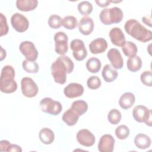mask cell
I'll return each instance as SVG.
<instances>
[{"label": "cell", "instance_id": "obj_1", "mask_svg": "<svg viewBox=\"0 0 152 152\" xmlns=\"http://www.w3.org/2000/svg\"><path fill=\"white\" fill-rule=\"evenodd\" d=\"M74 64L67 56L61 55L51 65V74L55 83L64 84L66 80V74L73 71Z\"/></svg>", "mask_w": 152, "mask_h": 152}, {"label": "cell", "instance_id": "obj_2", "mask_svg": "<svg viewBox=\"0 0 152 152\" xmlns=\"http://www.w3.org/2000/svg\"><path fill=\"white\" fill-rule=\"evenodd\" d=\"M124 28L127 34L141 42H147L152 39L151 31L146 28L135 19L126 21Z\"/></svg>", "mask_w": 152, "mask_h": 152}, {"label": "cell", "instance_id": "obj_3", "mask_svg": "<svg viewBox=\"0 0 152 152\" xmlns=\"http://www.w3.org/2000/svg\"><path fill=\"white\" fill-rule=\"evenodd\" d=\"M15 70L11 65L4 66L1 73L0 90L4 93H12L17 89V84L14 80Z\"/></svg>", "mask_w": 152, "mask_h": 152}, {"label": "cell", "instance_id": "obj_4", "mask_svg": "<svg viewBox=\"0 0 152 152\" xmlns=\"http://www.w3.org/2000/svg\"><path fill=\"white\" fill-rule=\"evenodd\" d=\"M123 12L120 8L115 7L111 8H104L99 15L100 21L104 25H110L120 23L123 18Z\"/></svg>", "mask_w": 152, "mask_h": 152}, {"label": "cell", "instance_id": "obj_5", "mask_svg": "<svg viewBox=\"0 0 152 152\" xmlns=\"http://www.w3.org/2000/svg\"><path fill=\"white\" fill-rule=\"evenodd\" d=\"M40 106L42 111L52 115H58L62 110L61 103L50 97L42 99L40 102Z\"/></svg>", "mask_w": 152, "mask_h": 152}, {"label": "cell", "instance_id": "obj_6", "mask_svg": "<svg viewBox=\"0 0 152 152\" xmlns=\"http://www.w3.org/2000/svg\"><path fill=\"white\" fill-rule=\"evenodd\" d=\"M134 119L138 122H144L147 125L151 126V110L142 105H137L132 110Z\"/></svg>", "mask_w": 152, "mask_h": 152}, {"label": "cell", "instance_id": "obj_7", "mask_svg": "<svg viewBox=\"0 0 152 152\" xmlns=\"http://www.w3.org/2000/svg\"><path fill=\"white\" fill-rule=\"evenodd\" d=\"M21 88L23 94L28 98H31L37 95L39 88L33 80L30 77H24L21 81Z\"/></svg>", "mask_w": 152, "mask_h": 152}, {"label": "cell", "instance_id": "obj_8", "mask_svg": "<svg viewBox=\"0 0 152 152\" xmlns=\"http://www.w3.org/2000/svg\"><path fill=\"white\" fill-rule=\"evenodd\" d=\"M70 48L72 50V55L75 60L81 61L86 58L87 51L83 40L77 39L72 40L70 43Z\"/></svg>", "mask_w": 152, "mask_h": 152}, {"label": "cell", "instance_id": "obj_9", "mask_svg": "<svg viewBox=\"0 0 152 152\" xmlns=\"http://www.w3.org/2000/svg\"><path fill=\"white\" fill-rule=\"evenodd\" d=\"M19 49L26 59L30 61H35L38 57V52L33 43L30 41L22 42Z\"/></svg>", "mask_w": 152, "mask_h": 152}, {"label": "cell", "instance_id": "obj_10", "mask_svg": "<svg viewBox=\"0 0 152 152\" xmlns=\"http://www.w3.org/2000/svg\"><path fill=\"white\" fill-rule=\"evenodd\" d=\"M54 41L55 43V52L60 55H64L68 52V36L62 31H59L55 33L54 36Z\"/></svg>", "mask_w": 152, "mask_h": 152}, {"label": "cell", "instance_id": "obj_11", "mask_svg": "<svg viewBox=\"0 0 152 152\" xmlns=\"http://www.w3.org/2000/svg\"><path fill=\"white\" fill-rule=\"evenodd\" d=\"M11 23L14 30L19 33L26 31L29 26L28 19L23 14L18 12L11 16Z\"/></svg>", "mask_w": 152, "mask_h": 152}, {"label": "cell", "instance_id": "obj_12", "mask_svg": "<svg viewBox=\"0 0 152 152\" xmlns=\"http://www.w3.org/2000/svg\"><path fill=\"white\" fill-rule=\"evenodd\" d=\"M76 138L79 144L84 147H91L93 145L96 141L94 135L87 129L80 130L77 134Z\"/></svg>", "mask_w": 152, "mask_h": 152}, {"label": "cell", "instance_id": "obj_13", "mask_svg": "<svg viewBox=\"0 0 152 152\" xmlns=\"http://www.w3.org/2000/svg\"><path fill=\"white\" fill-rule=\"evenodd\" d=\"M115 139L110 134L103 135L98 144V150L100 152H112L114 149Z\"/></svg>", "mask_w": 152, "mask_h": 152}, {"label": "cell", "instance_id": "obj_14", "mask_svg": "<svg viewBox=\"0 0 152 152\" xmlns=\"http://www.w3.org/2000/svg\"><path fill=\"white\" fill-rule=\"evenodd\" d=\"M84 93L83 86L76 83H71L66 86L64 89L65 96L69 99H73L80 97Z\"/></svg>", "mask_w": 152, "mask_h": 152}, {"label": "cell", "instance_id": "obj_15", "mask_svg": "<svg viewBox=\"0 0 152 152\" xmlns=\"http://www.w3.org/2000/svg\"><path fill=\"white\" fill-rule=\"evenodd\" d=\"M107 57L114 68L120 69L123 67V59L119 50L118 49H110L107 53Z\"/></svg>", "mask_w": 152, "mask_h": 152}, {"label": "cell", "instance_id": "obj_16", "mask_svg": "<svg viewBox=\"0 0 152 152\" xmlns=\"http://www.w3.org/2000/svg\"><path fill=\"white\" fill-rule=\"evenodd\" d=\"M109 37L113 45L122 47L125 43V37L122 30L119 27H113L109 31Z\"/></svg>", "mask_w": 152, "mask_h": 152}, {"label": "cell", "instance_id": "obj_17", "mask_svg": "<svg viewBox=\"0 0 152 152\" xmlns=\"http://www.w3.org/2000/svg\"><path fill=\"white\" fill-rule=\"evenodd\" d=\"M107 41L102 37L95 39L89 44V49L90 52L93 54L102 53L107 49Z\"/></svg>", "mask_w": 152, "mask_h": 152}, {"label": "cell", "instance_id": "obj_18", "mask_svg": "<svg viewBox=\"0 0 152 152\" xmlns=\"http://www.w3.org/2000/svg\"><path fill=\"white\" fill-rule=\"evenodd\" d=\"M78 30L83 35H89L93 31L94 24L93 20L89 17H84L79 21Z\"/></svg>", "mask_w": 152, "mask_h": 152}, {"label": "cell", "instance_id": "obj_19", "mask_svg": "<svg viewBox=\"0 0 152 152\" xmlns=\"http://www.w3.org/2000/svg\"><path fill=\"white\" fill-rule=\"evenodd\" d=\"M135 101L134 94L131 92H126L121 96L119 100V104L121 108L126 110L133 106Z\"/></svg>", "mask_w": 152, "mask_h": 152}, {"label": "cell", "instance_id": "obj_20", "mask_svg": "<svg viewBox=\"0 0 152 152\" xmlns=\"http://www.w3.org/2000/svg\"><path fill=\"white\" fill-rule=\"evenodd\" d=\"M16 7L21 11L27 12L34 10L38 5L37 0H17Z\"/></svg>", "mask_w": 152, "mask_h": 152}, {"label": "cell", "instance_id": "obj_21", "mask_svg": "<svg viewBox=\"0 0 152 152\" xmlns=\"http://www.w3.org/2000/svg\"><path fill=\"white\" fill-rule=\"evenodd\" d=\"M80 116L78 113L70 107L64 113L62 119L68 126H74L78 122Z\"/></svg>", "mask_w": 152, "mask_h": 152}, {"label": "cell", "instance_id": "obj_22", "mask_svg": "<svg viewBox=\"0 0 152 152\" xmlns=\"http://www.w3.org/2000/svg\"><path fill=\"white\" fill-rule=\"evenodd\" d=\"M102 75L106 82L111 83L117 78L118 73V71L113 69L109 64H106L103 68Z\"/></svg>", "mask_w": 152, "mask_h": 152}, {"label": "cell", "instance_id": "obj_23", "mask_svg": "<svg viewBox=\"0 0 152 152\" xmlns=\"http://www.w3.org/2000/svg\"><path fill=\"white\" fill-rule=\"evenodd\" d=\"M151 139L146 134H138L134 138V144L140 149H146L151 145Z\"/></svg>", "mask_w": 152, "mask_h": 152}, {"label": "cell", "instance_id": "obj_24", "mask_svg": "<svg viewBox=\"0 0 152 152\" xmlns=\"http://www.w3.org/2000/svg\"><path fill=\"white\" fill-rule=\"evenodd\" d=\"M40 141L46 145L50 144L55 139V134L52 130L48 128H42L39 134Z\"/></svg>", "mask_w": 152, "mask_h": 152}, {"label": "cell", "instance_id": "obj_25", "mask_svg": "<svg viewBox=\"0 0 152 152\" xmlns=\"http://www.w3.org/2000/svg\"><path fill=\"white\" fill-rule=\"evenodd\" d=\"M126 66L128 70L131 72H137L139 71L142 66V60L139 56L134 55L131 56L126 61Z\"/></svg>", "mask_w": 152, "mask_h": 152}, {"label": "cell", "instance_id": "obj_26", "mask_svg": "<svg viewBox=\"0 0 152 152\" xmlns=\"http://www.w3.org/2000/svg\"><path fill=\"white\" fill-rule=\"evenodd\" d=\"M102 66L100 61L97 58H90L86 62V68L91 73L98 72Z\"/></svg>", "mask_w": 152, "mask_h": 152}, {"label": "cell", "instance_id": "obj_27", "mask_svg": "<svg viewBox=\"0 0 152 152\" xmlns=\"http://www.w3.org/2000/svg\"><path fill=\"white\" fill-rule=\"evenodd\" d=\"M71 108L80 116H81L87 111L88 104L86 102L82 100H78L73 102Z\"/></svg>", "mask_w": 152, "mask_h": 152}, {"label": "cell", "instance_id": "obj_28", "mask_svg": "<svg viewBox=\"0 0 152 152\" xmlns=\"http://www.w3.org/2000/svg\"><path fill=\"white\" fill-rule=\"evenodd\" d=\"M121 48L124 55L128 57L136 55L138 51L136 45L131 41L125 42Z\"/></svg>", "mask_w": 152, "mask_h": 152}, {"label": "cell", "instance_id": "obj_29", "mask_svg": "<svg viewBox=\"0 0 152 152\" xmlns=\"http://www.w3.org/2000/svg\"><path fill=\"white\" fill-rule=\"evenodd\" d=\"M22 66L23 69L28 73L35 74L39 70V65L34 61H30L25 59L23 61Z\"/></svg>", "mask_w": 152, "mask_h": 152}, {"label": "cell", "instance_id": "obj_30", "mask_svg": "<svg viewBox=\"0 0 152 152\" xmlns=\"http://www.w3.org/2000/svg\"><path fill=\"white\" fill-rule=\"evenodd\" d=\"M62 26L68 30H73L77 26V20L72 15H68L62 18Z\"/></svg>", "mask_w": 152, "mask_h": 152}, {"label": "cell", "instance_id": "obj_31", "mask_svg": "<svg viewBox=\"0 0 152 152\" xmlns=\"http://www.w3.org/2000/svg\"><path fill=\"white\" fill-rule=\"evenodd\" d=\"M77 8L81 15L86 17L92 12L93 5L88 1H82L78 4Z\"/></svg>", "mask_w": 152, "mask_h": 152}, {"label": "cell", "instance_id": "obj_32", "mask_svg": "<svg viewBox=\"0 0 152 152\" xmlns=\"http://www.w3.org/2000/svg\"><path fill=\"white\" fill-rule=\"evenodd\" d=\"M121 113L116 109L110 110L107 115L108 121L112 125H117L121 120Z\"/></svg>", "mask_w": 152, "mask_h": 152}, {"label": "cell", "instance_id": "obj_33", "mask_svg": "<svg viewBox=\"0 0 152 152\" xmlns=\"http://www.w3.org/2000/svg\"><path fill=\"white\" fill-rule=\"evenodd\" d=\"M129 129L125 125L118 126L115 129V135L119 140H125L129 135Z\"/></svg>", "mask_w": 152, "mask_h": 152}, {"label": "cell", "instance_id": "obj_34", "mask_svg": "<svg viewBox=\"0 0 152 152\" xmlns=\"http://www.w3.org/2000/svg\"><path fill=\"white\" fill-rule=\"evenodd\" d=\"M61 23L62 18L58 15H51L48 19V24L49 27L53 29H57L60 28L62 26Z\"/></svg>", "mask_w": 152, "mask_h": 152}, {"label": "cell", "instance_id": "obj_35", "mask_svg": "<svg viewBox=\"0 0 152 152\" xmlns=\"http://www.w3.org/2000/svg\"><path fill=\"white\" fill-rule=\"evenodd\" d=\"M101 80L97 76H91L88 78L87 81V87L91 90H96L99 88L101 86Z\"/></svg>", "mask_w": 152, "mask_h": 152}, {"label": "cell", "instance_id": "obj_36", "mask_svg": "<svg viewBox=\"0 0 152 152\" xmlns=\"http://www.w3.org/2000/svg\"><path fill=\"white\" fill-rule=\"evenodd\" d=\"M141 83L146 86H152V73L150 71H145L140 75Z\"/></svg>", "mask_w": 152, "mask_h": 152}, {"label": "cell", "instance_id": "obj_37", "mask_svg": "<svg viewBox=\"0 0 152 152\" xmlns=\"http://www.w3.org/2000/svg\"><path fill=\"white\" fill-rule=\"evenodd\" d=\"M0 36L2 37L4 35H6L8 32V26L7 24V18L5 16L2 14H0Z\"/></svg>", "mask_w": 152, "mask_h": 152}, {"label": "cell", "instance_id": "obj_38", "mask_svg": "<svg viewBox=\"0 0 152 152\" xmlns=\"http://www.w3.org/2000/svg\"><path fill=\"white\" fill-rule=\"evenodd\" d=\"M11 143L7 140H1L0 142V147L2 151H8L11 146Z\"/></svg>", "mask_w": 152, "mask_h": 152}, {"label": "cell", "instance_id": "obj_39", "mask_svg": "<svg viewBox=\"0 0 152 152\" xmlns=\"http://www.w3.org/2000/svg\"><path fill=\"white\" fill-rule=\"evenodd\" d=\"M95 2L97 4L98 6L100 7H106L108 5H109V4H110V1H108V0H99V1H95Z\"/></svg>", "mask_w": 152, "mask_h": 152}, {"label": "cell", "instance_id": "obj_40", "mask_svg": "<svg viewBox=\"0 0 152 152\" xmlns=\"http://www.w3.org/2000/svg\"><path fill=\"white\" fill-rule=\"evenodd\" d=\"M9 151H19V152H21V151H22V149L18 145L11 144V146H10V147L9 148V150H8V152Z\"/></svg>", "mask_w": 152, "mask_h": 152}]
</instances>
